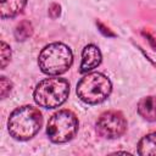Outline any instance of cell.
Masks as SVG:
<instances>
[{
	"instance_id": "cell-11",
	"label": "cell",
	"mask_w": 156,
	"mask_h": 156,
	"mask_svg": "<svg viewBox=\"0 0 156 156\" xmlns=\"http://www.w3.org/2000/svg\"><path fill=\"white\" fill-rule=\"evenodd\" d=\"M33 33H34L33 24L27 20H23L20 23H17V26L15 27V30H13V35L17 41H24V40L29 39L33 35Z\"/></svg>"
},
{
	"instance_id": "cell-2",
	"label": "cell",
	"mask_w": 156,
	"mask_h": 156,
	"mask_svg": "<svg viewBox=\"0 0 156 156\" xmlns=\"http://www.w3.org/2000/svg\"><path fill=\"white\" fill-rule=\"evenodd\" d=\"M73 63V52L65 43L55 41L45 45L39 56L38 65L43 73L48 76H60L66 73Z\"/></svg>"
},
{
	"instance_id": "cell-1",
	"label": "cell",
	"mask_w": 156,
	"mask_h": 156,
	"mask_svg": "<svg viewBox=\"0 0 156 156\" xmlns=\"http://www.w3.org/2000/svg\"><path fill=\"white\" fill-rule=\"evenodd\" d=\"M43 126V115L38 107L23 105L15 108L7 118L10 136L18 141H27L35 136Z\"/></svg>"
},
{
	"instance_id": "cell-7",
	"label": "cell",
	"mask_w": 156,
	"mask_h": 156,
	"mask_svg": "<svg viewBox=\"0 0 156 156\" xmlns=\"http://www.w3.org/2000/svg\"><path fill=\"white\" fill-rule=\"evenodd\" d=\"M102 61V54L95 44H88L82 50V61L79 66V73L84 74L96 68Z\"/></svg>"
},
{
	"instance_id": "cell-14",
	"label": "cell",
	"mask_w": 156,
	"mask_h": 156,
	"mask_svg": "<svg viewBox=\"0 0 156 156\" xmlns=\"http://www.w3.org/2000/svg\"><path fill=\"white\" fill-rule=\"evenodd\" d=\"M48 13H49V17L52 18V20L60 17V15H61V5L57 4V2H52V4L49 6Z\"/></svg>"
},
{
	"instance_id": "cell-8",
	"label": "cell",
	"mask_w": 156,
	"mask_h": 156,
	"mask_svg": "<svg viewBox=\"0 0 156 156\" xmlns=\"http://www.w3.org/2000/svg\"><path fill=\"white\" fill-rule=\"evenodd\" d=\"M139 116L147 122H156V95H147L139 100L136 105Z\"/></svg>"
},
{
	"instance_id": "cell-4",
	"label": "cell",
	"mask_w": 156,
	"mask_h": 156,
	"mask_svg": "<svg viewBox=\"0 0 156 156\" xmlns=\"http://www.w3.org/2000/svg\"><path fill=\"white\" fill-rule=\"evenodd\" d=\"M112 91L111 79L101 72H88L77 83L76 93L79 100L88 105L104 102Z\"/></svg>"
},
{
	"instance_id": "cell-9",
	"label": "cell",
	"mask_w": 156,
	"mask_h": 156,
	"mask_svg": "<svg viewBox=\"0 0 156 156\" xmlns=\"http://www.w3.org/2000/svg\"><path fill=\"white\" fill-rule=\"evenodd\" d=\"M28 0H0V17L2 20L18 16L26 7Z\"/></svg>"
},
{
	"instance_id": "cell-3",
	"label": "cell",
	"mask_w": 156,
	"mask_h": 156,
	"mask_svg": "<svg viewBox=\"0 0 156 156\" xmlns=\"http://www.w3.org/2000/svg\"><path fill=\"white\" fill-rule=\"evenodd\" d=\"M69 95V83L58 76H50L40 80L34 91L33 99L35 104L44 108H56L66 102Z\"/></svg>"
},
{
	"instance_id": "cell-6",
	"label": "cell",
	"mask_w": 156,
	"mask_h": 156,
	"mask_svg": "<svg viewBox=\"0 0 156 156\" xmlns=\"http://www.w3.org/2000/svg\"><path fill=\"white\" fill-rule=\"evenodd\" d=\"M128 128V122L121 111L108 110L102 112L95 123L96 133L105 139L121 138Z\"/></svg>"
},
{
	"instance_id": "cell-10",
	"label": "cell",
	"mask_w": 156,
	"mask_h": 156,
	"mask_svg": "<svg viewBox=\"0 0 156 156\" xmlns=\"http://www.w3.org/2000/svg\"><path fill=\"white\" fill-rule=\"evenodd\" d=\"M138 154L141 156H156V132L149 133L139 140Z\"/></svg>"
},
{
	"instance_id": "cell-13",
	"label": "cell",
	"mask_w": 156,
	"mask_h": 156,
	"mask_svg": "<svg viewBox=\"0 0 156 156\" xmlns=\"http://www.w3.org/2000/svg\"><path fill=\"white\" fill-rule=\"evenodd\" d=\"M12 82L10 79H7L5 76L0 77V96L1 99H5L12 90Z\"/></svg>"
},
{
	"instance_id": "cell-15",
	"label": "cell",
	"mask_w": 156,
	"mask_h": 156,
	"mask_svg": "<svg viewBox=\"0 0 156 156\" xmlns=\"http://www.w3.org/2000/svg\"><path fill=\"white\" fill-rule=\"evenodd\" d=\"M96 24H98V27H99V30H100L105 37H116V34H115L113 32H111L110 28H107V27H106L104 23H101L100 21H98Z\"/></svg>"
},
{
	"instance_id": "cell-12",
	"label": "cell",
	"mask_w": 156,
	"mask_h": 156,
	"mask_svg": "<svg viewBox=\"0 0 156 156\" xmlns=\"http://www.w3.org/2000/svg\"><path fill=\"white\" fill-rule=\"evenodd\" d=\"M11 56H12V51H11V48L7 43H5L4 40H1L0 43V61H1V69H4L11 61Z\"/></svg>"
},
{
	"instance_id": "cell-5",
	"label": "cell",
	"mask_w": 156,
	"mask_h": 156,
	"mask_svg": "<svg viewBox=\"0 0 156 156\" xmlns=\"http://www.w3.org/2000/svg\"><path fill=\"white\" fill-rule=\"evenodd\" d=\"M78 127V118L71 110H58L48 121L46 135L54 144H65L76 136Z\"/></svg>"
}]
</instances>
